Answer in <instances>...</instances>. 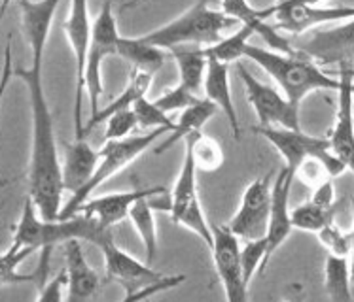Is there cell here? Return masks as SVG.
<instances>
[{
    "label": "cell",
    "instance_id": "cell-5",
    "mask_svg": "<svg viewBox=\"0 0 354 302\" xmlns=\"http://www.w3.org/2000/svg\"><path fill=\"white\" fill-rule=\"evenodd\" d=\"M163 134H167V130L158 129L152 130V132H146V134H135V137L123 138V140L104 142V145L99 150L101 159H99V165H97L93 178L87 181L78 193L68 197V201L63 204L59 219H68V217L78 216L80 208L89 199H93V193L101 188L104 181L110 180L112 176H116L118 172H122L123 168H127L133 161H137Z\"/></svg>",
    "mask_w": 354,
    "mask_h": 302
},
{
    "label": "cell",
    "instance_id": "cell-1",
    "mask_svg": "<svg viewBox=\"0 0 354 302\" xmlns=\"http://www.w3.org/2000/svg\"><path fill=\"white\" fill-rule=\"evenodd\" d=\"M23 32L30 50L29 68H14V76L27 87L30 106V159H29V199L37 206L38 214L46 221H55L61 216V199L65 193L63 185V165L59 161L57 140L53 130L48 97L44 91L42 63L46 43L50 37L51 23L57 12L59 2H19Z\"/></svg>",
    "mask_w": 354,
    "mask_h": 302
},
{
    "label": "cell",
    "instance_id": "cell-43",
    "mask_svg": "<svg viewBox=\"0 0 354 302\" xmlns=\"http://www.w3.org/2000/svg\"><path fill=\"white\" fill-rule=\"evenodd\" d=\"M353 94H354V85H353Z\"/></svg>",
    "mask_w": 354,
    "mask_h": 302
},
{
    "label": "cell",
    "instance_id": "cell-44",
    "mask_svg": "<svg viewBox=\"0 0 354 302\" xmlns=\"http://www.w3.org/2000/svg\"><path fill=\"white\" fill-rule=\"evenodd\" d=\"M353 78H354V70H353Z\"/></svg>",
    "mask_w": 354,
    "mask_h": 302
},
{
    "label": "cell",
    "instance_id": "cell-38",
    "mask_svg": "<svg viewBox=\"0 0 354 302\" xmlns=\"http://www.w3.org/2000/svg\"><path fill=\"white\" fill-rule=\"evenodd\" d=\"M184 281H186V276H182V274H171V276H167L165 280L159 281L156 285H150V288L142 289L138 293H133V295H125L123 301L120 302H146L148 299H152L153 295L161 293V291H169V289L178 288Z\"/></svg>",
    "mask_w": 354,
    "mask_h": 302
},
{
    "label": "cell",
    "instance_id": "cell-18",
    "mask_svg": "<svg viewBox=\"0 0 354 302\" xmlns=\"http://www.w3.org/2000/svg\"><path fill=\"white\" fill-rule=\"evenodd\" d=\"M66 263V301L65 302H89L99 288V276L86 261L80 240L65 244Z\"/></svg>",
    "mask_w": 354,
    "mask_h": 302
},
{
    "label": "cell",
    "instance_id": "cell-4",
    "mask_svg": "<svg viewBox=\"0 0 354 302\" xmlns=\"http://www.w3.org/2000/svg\"><path fill=\"white\" fill-rule=\"evenodd\" d=\"M245 57L250 59L275 79L282 94L296 106H299L305 97L313 91H324V89L339 91V79L328 76L313 59L305 57L301 53L282 55L266 48L248 46Z\"/></svg>",
    "mask_w": 354,
    "mask_h": 302
},
{
    "label": "cell",
    "instance_id": "cell-31",
    "mask_svg": "<svg viewBox=\"0 0 354 302\" xmlns=\"http://www.w3.org/2000/svg\"><path fill=\"white\" fill-rule=\"evenodd\" d=\"M333 216H335V208H322L309 201L292 210V223L294 229L311 232L317 236L324 227L333 223Z\"/></svg>",
    "mask_w": 354,
    "mask_h": 302
},
{
    "label": "cell",
    "instance_id": "cell-28",
    "mask_svg": "<svg viewBox=\"0 0 354 302\" xmlns=\"http://www.w3.org/2000/svg\"><path fill=\"white\" fill-rule=\"evenodd\" d=\"M324 288L332 302H354L351 263H348L347 257H335V255H330V257L326 259Z\"/></svg>",
    "mask_w": 354,
    "mask_h": 302
},
{
    "label": "cell",
    "instance_id": "cell-21",
    "mask_svg": "<svg viewBox=\"0 0 354 302\" xmlns=\"http://www.w3.org/2000/svg\"><path fill=\"white\" fill-rule=\"evenodd\" d=\"M222 12L233 17V19H237L241 25L250 27L256 34H260L263 38V42L273 48L271 51H277V53H282V55H296L297 53L292 48V40L282 37L273 25H268V23L263 21L258 15V8L250 6L245 0H227V2H222Z\"/></svg>",
    "mask_w": 354,
    "mask_h": 302
},
{
    "label": "cell",
    "instance_id": "cell-15",
    "mask_svg": "<svg viewBox=\"0 0 354 302\" xmlns=\"http://www.w3.org/2000/svg\"><path fill=\"white\" fill-rule=\"evenodd\" d=\"M353 68H339V91H337V115L330 132L332 151L345 163L347 170L354 174V117H353Z\"/></svg>",
    "mask_w": 354,
    "mask_h": 302
},
{
    "label": "cell",
    "instance_id": "cell-2",
    "mask_svg": "<svg viewBox=\"0 0 354 302\" xmlns=\"http://www.w3.org/2000/svg\"><path fill=\"white\" fill-rule=\"evenodd\" d=\"M110 236L112 232L109 229L101 227L95 219L84 214L68 217V219L46 221L38 214L32 201L27 199L23 204L21 217L17 225H14L12 245L35 248L38 252H42L46 248H55L57 244L65 245L73 240H80V242H89L99 248Z\"/></svg>",
    "mask_w": 354,
    "mask_h": 302
},
{
    "label": "cell",
    "instance_id": "cell-27",
    "mask_svg": "<svg viewBox=\"0 0 354 302\" xmlns=\"http://www.w3.org/2000/svg\"><path fill=\"white\" fill-rule=\"evenodd\" d=\"M153 199L156 197H142L140 201L135 202V206L129 212L131 223L145 245L146 263H152L158 255V227H156V216H153V210H156Z\"/></svg>",
    "mask_w": 354,
    "mask_h": 302
},
{
    "label": "cell",
    "instance_id": "cell-10",
    "mask_svg": "<svg viewBox=\"0 0 354 302\" xmlns=\"http://www.w3.org/2000/svg\"><path fill=\"white\" fill-rule=\"evenodd\" d=\"M122 34L118 30L116 15L112 4H102L99 14L95 17L91 29V46H89V59H87L86 91L91 104V115L99 112V101L102 91V61L110 55H118V43Z\"/></svg>",
    "mask_w": 354,
    "mask_h": 302
},
{
    "label": "cell",
    "instance_id": "cell-14",
    "mask_svg": "<svg viewBox=\"0 0 354 302\" xmlns=\"http://www.w3.org/2000/svg\"><path fill=\"white\" fill-rule=\"evenodd\" d=\"M99 250L104 257V268H106V280L116 281L125 289V295H133L142 289L156 285L159 281L167 278L165 274L153 270L148 263L131 257L129 253H125L122 248H118L114 242V236L104 240Z\"/></svg>",
    "mask_w": 354,
    "mask_h": 302
},
{
    "label": "cell",
    "instance_id": "cell-36",
    "mask_svg": "<svg viewBox=\"0 0 354 302\" xmlns=\"http://www.w3.org/2000/svg\"><path fill=\"white\" fill-rule=\"evenodd\" d=\"M197 101H199L197 94L188 91L186 87L176 85L173 87V89H167L165 93L159 94L153 102H156V106H158L161 112H165V114L169 115L171 112H176V110H182V112L188 110L189 106H194Z\"/></svg>",
    "mask_w": 354,
    "mask_h": 302
},
{
    "label": "cell",
    "instance_id": "cell-8",
    "mask_svg": "<svg viewBox=\"0 0 354 302\" xmlns=\"http://www.w3.org/2000/svg\"><path fill=\"white\" fill-rule=\"evenodd\" d=\"M239 78L243 79L246 91V99L252 104L254 112L258 115V127L263 129H286V130H301V123H299V106L294 102H290L282 91L275 87L261 83L260 79L254 78L252 74L248 72L241 61L237 65Z\"/></svg>",
    "mask_w": 354,
    "mask_h": 302
},
{
    "label": "cell",
    "instance_id": "cell-29",
    "mask_svg": "<svg viewBox=\"0 0 354 302\" xmlns=\"http://www.w3.org/2000/svg\"><path fill=\"white\" fill-rule=\"evenodd\" d=\"M184 144L192 150V157H194L197 170L216 172L224 166V151H222V145L218 144L216 138L197 132L194 137H189Z\"/></svg>",
    "mask_w": 354,
    "mask_h": 302
},
{
    "label": "cell",
    "instance_id": "cell-6",
    "mask_svg": "<svg viewBox=\"0 0 354 302\" xmlns=\"http://www.w3.org/2000/svg\"><path fill=\"white\" fill-rule=\"evenodd\" d=\"M254 132L261 134L279 151V155L284 159V166L290 172L296 174L311 159H317L322 163L332 180L339 178L341 174L347 170L345 163L332 151L330 138L311 137V134H305L301 130L275 129V127H271V129L254 127Z\"/></svg>",
    "mask_w": 354,
    "mask_h": 302
},
{
    "label": "cell",
    "instance_id": "cell-40",
    "mask_svg": "<svg viewBox=\"0 0 354 302\" xmlns=\"http://www.w3.org/2000/svg\"><path fill=\"white\" fill-rule=\"evenodd\" d=\"M311 202L322 208H335V189H333V181L328 180L315 188L311 197Z\"/></svg>",
    "mask_w": 354,
    "mask_h": 302
},
{
    "label": "cell",
    "instance_id": "cell-19",
    "mask_svg": "<svg viewBox=\"0 0 354 302\" xmlns=\"http://www.w3.org/2000/svg\"><path fill=\"white\" fill-rule=\"evenodd\" d=\"M205 99L212 102L218 110H222L230 121L232 132L235 140H241V123H239L237 110L233 104L232 85H230V66L209 59V68H207V78L203 85Z\"/></svg>",
    "mask_w": 354,
    "mask_h": 302
},
{
    "label": "cell",
    "instance_id": "cell-42",
    "mask_svg": "<svg viewBox=\"0 0 354 302\" xmlns=\"http://www.w3.org/2000/svg\"><path fill=\"white\" fill-rule=\"evenodd\" d=\"M351 208H353V229H351V278L354 288V194L351 197Z\"/></svg>",
    "mask_w": 354,
    "mask_h": 302
},
{
    "label": "cell",
    "instance_id": "cell-35",
    "mask_svg": "<svg viewBox=\"0 0 354 302\" xmlns=\"http://www.w3.org/2000/svg\"><path fill=\"white\" fill-rule=\"evenodd\" d=\"M317 238L330 255H335V257H348L351 255V232L337 227L335 221L320 230Z\"/></svg>",
    "mask_w": 354,
    "mask_h": 302
},
{
    "label": "cell",
    "instance_id": "cell-16",
    "mask_svg": "<svg viewBox=\"0 0 354 302\" xmlns=\"http://www.w3.org/2000/svg\"><path fill=\"white\" fill-rule=\"evenodd\" d=\"M296 180V174L290 172L288 168L284 166L281 172L277 174L273 180V199H271V216H269V227H268V255H266V265L263 270L268 268V265L273 259V255L279 252L288 236L294 230V223H292V212L288 208L290 202V191H292V183Z\"/></svg>",
    "mask_w": 354,
    "mask_h": 302
},
{
    "label": "cell",
    "instance_id": "cell-17",
    "mask_svg": "<svg viewBox=\"0 0 354 302\" xmlns=\"http://www.w3.org/2000/svg\"><path fill=\"white\" fill-rule=\"evenodd\" d=\"M167 194V189L163 185H153V188L145 189H131V191H122V193H110L93 197L80 208V214L91 217L104 229H112L114 225L129 217L131 208L135 206L142 197H161Z\"/></svg>",
    "mask_w": 354,
    "mask_h": 302
},
{
    "label": "cell",
    "instance_id": "cell-22",
    "mask_svg": "<svg viewBox=\"0 0 354 302\" xmlns=\"http://www.w3.org/2000/svg\"><path fill=\"white\" fill-rule=\"evenodd\" d=\"M152 79L153 76H150V74L133 70L129 81H127V87L123 89L122 94L118 97L116 101H112L109 106H104V108H101L97 114L89 117V121L86 123V129H84V134H87L89 130H93L97 125L109 121L110 117L114 114H118V112L135 108V104H137L140 99H145L146 93H148V89L152 85Z\"/></svg>",
    "mask_w": 354,
    "mask_h": 302
},
{
    "label": "cell",
    "instance_id": "cell-24",
    "mask_svg": "<svg viewBox=\"0 0 354 302\" xmlns=\"http://www.w3.org/2000/svg\"><path fill=\"white\" fill-rule=\"evenodd\" d=\"M173 57L174 65L178 68V85L186 87L188 91L197 94L203 91L205 78H207V68H209V57L203 48H178V50L169 51Z\"/></svg>",
    "mask_w": 354,
    "mask_h": 302
},
{
    "label": "cell",
    "instance_id": "cell-30",
    "mask_svg": "<svg viewBox=\"0 0 354 302\" xmlns=\"http://www.w3.org/2000/svg\"><path fill=\"white\" fill-rule=\"evenodd\" d=\"M254 34V30L250 27H245L241 25V29H237L230 37H224L218 43L207 48V57L214 59V61H220L224 65H230V63H235L237 65L241 59L245 57L246 48L250 46L248 40Z\"/></svg>",
    "mask_w": 354,
    "mask_h": 302
},
{
    "label": "cell",
    "instance_id": "cell-37",
    "mask_svg": "<svg viewBox=\"0 0 354 302\" xmlns=\"http://www.w3.org/2000/svg\"><path fill=\"white\" fill-rule=\"evenodd\" d=\"M138 127V119L135 110H123L118 112L106 121V130H104V138L106 142L110 140H123L129 138L131 132Z\"/></svg>",
    "mask_w": 354,
    "mask_h": 302
},
{
    "label": "cell",
    "instance_id": "cell-20",
    "mask_svg": "<svg viewBox=\"0 0 354 302\" xmlns=\"http://www.w3.org/2000/svg\"><path fill=\"white\" fill-rule=\"evenodd\" d=\"M99 151L87 144L86 138L74 140V144L66 145L65 161H63V185L71 194L78 193L87 181L93 178L99 165Z\"/></svg>",
    "mask_w": 354,
    "mask_h": 302
},
{
    "label": "cell",
    "instance_id": "cell-7",
    "mask_svg": "<svg viewBox=\"0 0 354 302\" xmlns=\"http://www.w3.org/2000/svg\"><path fill=\"white\" fill-rule=\"evenodd\" d=\"M258 15L266 21L269 17L275 19L279 32H288L294 37H301L318 25L326 23L354 19V6L345 4H313V2H281L273 6L258 8Z\"/></svg>",
    "mask_w": 354,
    "mask_h": 302
},
{
    "label": "cell",
    "instance_id": "cell-41",
    "mask_svg": "<svg viewBox=\"0 0 354 302\" xmlns=\"http://www.w3.org/2000/svg\"><path fill=\"white\" fill-rule=\"evenodd\" d=\"M305 285L299 281H292L288 285H284L282 291V301L281 302H305Z\"/></svg>",
    "mask_w": 354,
    "mask_h": 302
},
{
    "label": "cell",
    "instance_id": "cell-34",
    "mask_svg": "<svg viewBox=\"0 0 354 302\" xmlns=\"http://www.w3.org/2000/svg\"><path fill=\"white\" fill-rule=\"evenodd\" d=\"M135 114H137L138 125L140 127H146V129L152 130H167V132H173L174 127H176V121H173L165 112L156 106V102L148 101V99H140V101L135 104Z\"/></svg>",
    "mask_w": 354,
    "mask_h": 302
},
{
    "label": "cell",
    "instance_id": "cell-32",
    "mask_svg": "<svg viewBox=\"0 0 354 302\" xmlns=\"http://www.w3.org/2000/svg\"><path fill=\"white\" fill-rule=\"evenodd\" d=\"M173 223L192 230V232L201 240L203 244L209 248V252H212V248H214L212 225L207 221V216H205V212H203L201 201H199V199L192 202L186 210H182L180 214L173 219Z\"/></svg>",
    "mask_w": 354,
    "mask_h": 302
},
{
    "label": "cell",
    "instance_id": "cell-9",
    "mask_svg": "<svg viewBox=\"0 0 354 302\" xmlns=\"http://www.w3.org/2000/svg\"><path fill=\"white\" fill-rule=\"evenodd\" d=\"M273 174H266L260 180L248 183L243 193L239 210L225 225L233 236L243 242L263 240L268 236L269 216H271V199H273Z\"/></svg>",
    "mask_w": 354,
    "mask_h": 302
},
{
    "label": "cell",
    "instance_id": "cell-25",
    "mask_svg": "<svg viewBox=\"0 0 354 302\" xmlns=\"http://www.w3.org/2000/svg\"><path fill=\"white\" fill-rule=\"evenodd\" d=\"M118 55L122 59H125L133 70H138V72H146L153 76L158 72L161 66L165 65L167 61V51L158 50V48H152L145 43L140 38H129L122 37L120 43H118Z\"/></svg>",
    "mask_w": 354,
    "mask_h": 302
},
{
    "label": "cell",
    "instance_id": "cell-11",
    "mask_svg": "<svg viewBox=\"0 0 354 302\" xmlns=\"http://www.w3.org/2000/svg\"><path fill=\"white\" fill-rule=\"evenodd\" d=\"M292 48L318 66H348L354 70V19L324 30H313L309 37L296 38Z\"/></svg>",
    "mask_w": 354,
    "mask_h": 302
},
{
    "label": "cell",
    "instance_id": "cell-26",
    "mask_svg": "<svg viewBox=\"0 0 354 302\" xmlns=\"http://www.w3.org/2000/svg\"><path fill=\"white\" fill-rule=\"evenodd\" d=\"M199 199V189H197V166L192 157V150L186 145L184 161L178 178L174 181V188L169 194V216L171 219L180 214L182 210H186L194 201Z\"/></svg>",
    "mask_w": 354,
    "mask_h": 302
},
{
    "label": "cell",
    "instance_id": "cell-33",
    "mask_svg": "<svg viewBox=\"0 0 354 302\" xmlns=\"http://www.w3.org/2000/svg\"><path fill=\"white\" fill-rule=\"evenodd\" d=\"M266 255H268V242L263 240H252V242H245L241 245V266H243V274H245L246 283L250 285V281L256 274L263 276V265H266Z\"/></svg>",
    "mask_w": 354,
    "mask_h": 302
},
{
    "label": "cell",
    "instance_id": "cell-3",
    "mask_svg": "<svg viewBox=\"0 0 354 302\" xmlns=\"http://www.w3.org/2000/svg\"><path fill=\"white\" fill-rule=\"evenodd\" d=\"M241 23L225 15L222 10L210 8L207 2H197L163 27L138 37L145 43L163 51L178 48H203L207 50L222 40L224 30H232Z\"/></svg>",
    "mask_w": 354,
    "mask_h": 302
},
{
    "label": "cell",
    "instance_id": "cell-39",
    "mask_svg": "<svg viewBox=\"0 0 354 302\" xmlns=\"http://www.w3.org/2000/svg\"><path fill=\"white\" fill-rule=\"evenodd\" d=\"M66 288V272L51 278L42 289H38L37 302H63V289Z\"/></svg>",
    "mask_w": 354,
    "mask_h": 302
},
{
    "label": "cell",
    "instance_id": "cell-13",
    "mask_svg": "<svg viewBox=\"0 0 354 302\" xmlns=\"http://www.w3.org/2000/svg\"><path fill=\"white\" fill-rule=\"evenodd\" d=\"M214 248H212V263L216 268L218 280L224 288L225 302H248V283L241 266V244L227 230L225 225H212Z\"/></svg>",
    "mask_w": 354,
    "mask_h": 302
},
{
    "label": "cell",
    "instance_id": "cell-12",
    "mask_svg": "<svg viewBox=\"0 0 354 302\" xmlns=\"http://www.w3.org/2000/svg\"><path fill=\"white\" fill-rule=\"evenodd\" d=\"M65 34L73 50L74 63H76V101H74V130L76 140L86 138L84 129L86 125L82 121V102H84V91H86V74H87V59H89V46H91V29L93 25L89 21L86 2H71L68 15H66Z\"/></svg>",
    "mask_w": 354,
    "mask_h": 302
},
{
    "label": "cell",
    "instance_id": "cell-45",
    "mask_svg": "<svg viewBox=\"0 0 354 302\" xmlns=\"http://www.w3.org/2000/svg\"><path fill=\"white\" fill-rule=\"evenodd\" d=\"M159 302H161V301H159Z\"/></svg>",
    "mask_w": 354,
    "mask_h": 302
},
{
    "label": "cell",
    "instance_id": "cell-23",
    "mask_svg": "<svg viewBox=\"0 0 354 302\" xmlns=\"http://www.w3.org/2000/svg\"><path fill=\"white\" fill-rule=\"evenodd\" d=\"M218 112V108L209 102L207 99H199V101L194 104V106H189L188 110H184L180 114V117L176 119V127L171 132V137L167 138L165 142H161V144L153 150L156 155H161V153H165L167 150H171L174 144H178V142H186L189 137H194L197 132H201L203 127H205V123L209 121L210 117H214V114Z\"/></svg>",
    "mask_w": 354,
    "mask_h": 302
}]
</instances>
